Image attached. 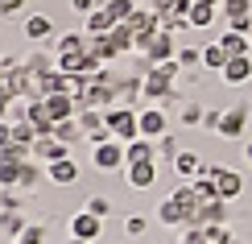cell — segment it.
Returning <instances> with one entry per match:
<instances>
[{
	"instance_id": "cell-15",
	"label": "cell",
	"mask_w": 252,
	"mask_h": 244,
	"mask_svg": "<svg viewBox=\"0 0 252 244\" xmlns=\"http://www.w3.org/2000/svg\"><path fill=\"white\" fill-rule=\"evenodd\" d=\"M124 182L132 190H149L157 182V162H136V166H124Z\"/></svg>"
},
{
	"instance_id": "cell-20",
	"label": "cell",
	"mask_w": 252,
	"mask_h": 244,
	"mask_svg": "<svg viewBox=\"0 0 252 244\" xmlns=\"http://www.w3.org/2000/svg\"><path fill=\"white\" fill-rule=\"evenodd\" d=\"M21 29H25L29 41H46L50 34H54V21H50L46 13H33V17H25V25H21Z\"/></svg>"
},
{
	"instance_id": "cell-26",
	"label": "cell",
	"mask_w": 252,
	"mask_h": 244,
	"mask_svg": "<svg viewBox=\"0 0 252 244\" xmlns=\"http://www.w3.org/2000/svg\"><path fill=\"white\" fill-rule=\"evenodd\" d=\"M54 137H58V141H66V145H79V141H87V133H83L79 116H70V120H58V124H54Z\"/></svg>"
},
{
	"instance_id": "cell-10",
	"label": "cell",
	"mask_w": 252,
	"mask_h": 244,
	"mask_svg": "<svg viewBox=\"0 0 252 244\" xmlns=\"http://www.w3.org/2000/svg\"><path fill=\"white\" fill-rule=\"evenodd\" d=\"M219 79H223L227 87H244V83L252 79V54H236V58H227V67L219 70Z\"/></svg>"
},
{
	"instance_id": "cell-32",
	"label": "cell",
	"mask_w": 252,
	"mask_h": 244,
	"mask_svg": "<svg viewBox=\"0 0 252 244\" xmlns=\"http://www.w3.org/2000/svg\"><path fill=\"white\" fill-rule=\"evenodd\" d=\"M41 174H46V170H37V162H25V166H21V182H17V190H33V186L41 182Z\"/></svg>"
},
{
	"instance_id": "cell-54",
	"label": "cell",
	"mask_w": 252,
	"mask_h": 244,
	"mask_svg": "<svg viewBox=\"0 0 252 244\" xmlns=\"http://www.w3.org/2000/svg\"><path fill=\"white\" fill-rule=\"evenodd\" d=\"M0 79H4V62H0Z\"/></svg>"
},
{
	"instance_id": "cell-24",
	"label": "cell",
	"mask_w": 252,
	"mask_h": 244,
	"mask_svg": "<svg viewBox=\"0 0 252 244\" xmlns=\"http://www.w3.org/2000/svg\"><path fill=\"white\" fill-rule=\"evenodd\" d=\"M62 54H87V34H62L54 41V58Z\"/></svg>"
},
{
	"instance_id": "cell-31",
	"label": "cell",
	"mask_w": 252,
	"mask_h": 244,
	"mask_svg": "<svg viewBox=\"0 0 252 244\" xmlns=\"http://www.w3.org/2000/svg\"><path fill=\"white\" fill-rule=\"evenodd\" d=\"M17 182H21V166L0 157V190H17Z\"/></svg>"
},
{
	"instance_id": "cell-30",
	"label": "cell",
	"mask_w": 252,
	"mask_h": 244,
	"mask_svg": "<svg viewBox=\"0 0 252 244\" xmlns=\"http://www.w3.org/2000/svg\"><path fill=\"white\" fill-rule=\"evenodd\" d=\"M219 13L227 21H240V17H252V0H219Z\"/></svg>"
},
{
	"instance_id": "cell-41",
	"label": "cell",
	"mask_w": 252,
	"mask_h": 244,
	"mask_svg": "<svg viewBox=\"0 0 252 244\" xmlns=\"http://www.w3.org/2000/svg\"><path fill=\"white\" fill-rule=\"evenodd\" d=\"M83 207H87L91 215H99V219H108V215H112V203H108V199H103V195H91V199H87V203H83Z\"/></svg>"
},
{
	"instance_id": "cell-6",
	"label": "cell",
	"mask_w": 252,
	"mask_h": 244,
	"mask_svg": "<svg viewBox=\"0 0 252 244\" xmlns=\"http://www.w3.org/2000/svg\"><path fill=\"white\" fill-rule=\"evenodd\" d=\"M207 178H215V186H219V199H240V190H244V178H240V170L232 166H207Z\"/></svg>"
},
{
	"instance_id": "cell-33",
	"label": "cell",
	"mask_w": 252,
	"mask_h": 244,
	"mask_svg": "<svg viewBox=\"0 0 252 244\" xmlns=\"http://www.w3.org/2000/svg\"><path fill=\"white\" fill-rule=\"evenodd\" d=\"M178 67H182V70L203 67V50H198V46H178Z\"/></svg>"
},
{
	"instance_id": "cell-22",
	"label": "cell",
	"mask_w": 252,
	"mask_h": 244,
	"mask_svg": "<svg viewBox=\"0 0 252 244\" xmlns=\"http://www.w3.org/2000/svg\"><path fill=\"white\" fill-rule=\"evenodd\" d=\"M83 25H87V34L91 37H99V34H112V29H116V17L108 13V8H95V13H87V21H83Z\"/></svg>"
},
{
	"instance_id": "cell-17",
	"label": "cell",
	"mask_w": 252,
	"mask_h": 244,
	"mask_svg": "<svg viewBox=\"0 0 252 244\" xmlns=\"http://www.w3.org/2000/svg\"><path fill=\"white\" fill-rule=\"evenodd\" d=\"M46 178H50L54 186H75V182H79V166L70 162V157H62V162H50V166H46Z\"/></svg>"
},
{
	"instance_id": "cell-42",
	"label": "cell",
	"mask_w": 252,
	"mask_h": 244,
	"mask_svg": "<svg viewBox=\"0 0 252 244\" xmlns=\"http://www.w3.org/2000/svg\"><path fill=\"white\" fill-rule=\"evenodd\" d=\"M124 232H128V236H145V232H149V219L145 215H128L124 219Z\"/></svg>"
},
{
	"instance_id": "cell-35",
	"label": "cell",
	"mask_w": 252,
	"mask_h": 244,
	"mask_svg": "<svg viewBox=\"0 0 252 244\" xmlns=\"http://www.w3.org/2000/svg\"><path fill=\"white\" fill-rule=\"evenodd\" d=\"M103 8H108L116 21H128V17L136 13V0H103Z\"/></svg>"
},
{
	"instance_id": "cell-43",
	"label": "cell",
	"mask_w": 252,
	"mask_h": 244,
	"mask_svg": "<svg viewBox=\"0 0 252 244\" xmlns=\"http://www.w3.org/2000/svg\"><path fill=\"white\" fill-rule=\"evenodd\" d=\"M13 104H17V95L0 83V120H8V112H13Z\"/></svg>"
},
{
	"instance_id": "cell-28",
	"label": "cell",
	"mask_w": 252,
	"mask_h": 244,
	"mask_svg": "<svg viewBox=\"0 0 252 244\" xmlns=\"http://www.w3.org/2000/svg\"><path fill=\"white\" fill-rule=\"evenodd\" d=\"M203 67L207 70H223L227 67V50L219 46V41H207V46H203Z\"/></svg>"
},
{
	"instance_id": "cell-4",
	"label": "cell",
	"mask_w": 252,
	"mask_h": 244,
	"mask_svg": "<svg viewBox=\"0 0 252 244\" xmlns=\"http://www.w3.org/2000/svg\"><path fill=\"white\" fill-rule=\"evenodd\" d=\"M124 141H99V145H91V166L95 170H103V174H112V170H124Z\"/></svg>"
},
{
	"instance_id": "cell-1",
	"label": "cell",
	"mask_w": 252,
	"mask_h": 244,
	"mask_svg": "<svg viewBox=\"0 0 252 244\" xmlns=\"http://www.w3.org/2000/svg\"><path fill=\"white\" fill-rule=\"evenodd\" d=\"M182 75V67H178V58L170 62H157V67H149L141 75V87H145V100L149 104H165L170 100V91H174V79Z\"/></svg>"
},
{
	"instance_id": "cell-7",
	"label": "cell",
	"mask_w": 252,
	"mask_h": 244,
	"mask_svg": "<svg viewBox=\"0 0 252 244\" xmlns=\"http://www.w3.org/2000/svg\"><path fill=\"white\" fill-rule=\"evenodd\" d=\"M79 124H83V133H87V141H91V145L112 141V129H108V120H103V112H99V108H79Z\"/></svg>"
},
{
	"instance_id": "cell-27",
	"label": "cell",
	"mask_w": 252,
	"mask_h": 244,
	"mask_svg": "<svg viewBox=\"0 0 252 244\" xmlns=\"http://www.w3.org/2000/svg\"><path fill=\"white\" fill-rule=\"evenodd\" d=\"M0 232H4V236H13V240L25 232V219H21L17 207H0Z\"/></svg>"
},
{
	"instance_id": "cell-53",
	"label": "cell",
	"mask_w": 252,
	"mask_h": 244,
	"mask_svg": "<svg viewBox=\"0 0 252 244\" xmlns=\"http://www.w3.org/2000/svg\"><path fill=\"white\" fill-rule=\"evenodd\" d=\"M70 244H91V240H79V236H70Z\"/></svg>"
},
{
	"instance_id": "cell-13",
	"label": "cell",
	"mask_w": 252,
	"mask_h": 244,
	"mask_svg": "<svg viewBox=\"0 0 252 244\" xmlns=\"http://www.w3.org/2000/svg\"><path fill=\"white\" fill-rule=\"evenodd\" d=\"M62 157H70V145L58 141V137H37L33 141V162H62Z\"/></svg>"
},
{
	"instance_id": "cell-2",
	"label": "cell",
	"mask_w": 252,
	"mask_h": 244,
	"mask_svg": "<svg viewBox=\"0 0 252 244\" xmlns=\"http://www.w3.org/2000/svg\"><path fill=\"white\" fill-rule=\"evenodd\" d=\"M103 120H108V129L116 141H136L141 137V116H136V108H128V104H116V108H108L103 112Z\"/></svg>"
},
{
	"instance_id": "cell-23",
	"label": "cell",
	"mask_w": 252,
	"mask_h": 244,
	"mask_svg": "<svg viewBox=\"0 0 252 244\" xmlns=\"http://www.w3.org/2000/svg\"><path fill=\"white\" fill-rule=\"evenodd\" d=\"M112 46H116V54H132L136 50V34H132V25L128 21H116V29H112Z\"/></svg>"
},
{
	"instance_id": "cell-36",
	"label": "cell",
	"mask_w": 252,
	"mask_h": 244,
	"mask_svg": "<svg viewBox=\"0 0 252 244\" xmlns=\"http://www.w3.org/2000/svg\"><path fill=\"white\" fill-rule=\"evenodd\" d=\"M174 199H178V203L186 207V215H194V207H198V195H194V182H182V186L174 190Z\"/></svg>"
},
{
	"instance_id": "cell-44",
	"label": "cell",
	"mask_w": 252,
	"mask_h": 244,
	"mask_svg": "<svg viewBox=\"0 0 252 244\" xmlns=\"http://www.w3.org/2000/svg\"><path fill=\"white\" fill-rule=\"evenodd\" d=\"M174 244H207V236H203V228H186Z\"/></svg>"
},
{
	"instance_id": "cell-48",
	"label": "cell",
	"mask_w": 252,
	"mask_h": 244,
	"mask_svg": "<svg viewBox=\"0 0 252 244\" xmlns=\"http://www.w3.org/2000/svg\"><path fill=\"white\" fill-rule=\"evenodd\" d=\"M13 145V120H0V149Z\"/></svg>"
},
{
	"instance_id": "cell-25",
	"label": "cell",
	"mask_w": 252,
	"mask_h": 244,
	"mask_svg": "<svg viewBox=\"0 0 252 244\" xmlns=\"http://www.w3.org/2000/svg\"><path fill=\"white\" fill-rule=\"evenodd\" d=\"M219 46L227 50V58H236V54H252V37H248V34H236V29H227V34L219 37Z\"/></svg>"
},
{
	"instance_id": "cell-39",
	"label": "cell",
	"mask_w": 252,
	"mask_h": 244,
	"mask_svg": "<svg viewBox=\"0 0 252 244\" xmlns=\"http://www.w3.org/2000/svg\"><path fill=\"white\" fill-rule=\"evenodd\" d=\"M203 236H207V244H232V240H236L227 224H211V228H203Z\"/></svg>"
},
{
	"instance_id": "cell-38",
	"label": "cell",
	"mask_w": 252,
	"mask_h": 244,
	"mask_svg": "<svg viewBox=\"0 0 252 244\" xmlns=\"http://www.w3.org/2000/svg\"><path fill=\"white\" fill-rule=\"evenodd\" d=\"M13 141H17V145H33V141H37V129H33L29 120H13Z\"/></svg>"
},
{
	"instance_id": "cell-9",
	"label": "cell",
	"mask_w": 252,
	"mask_h": 244,
	"mask_svg": "<svg viewBox=\"0 0 252 244\" xmlns=\"http://www.w3.org/2000/svg\"><path fill=\"white\" fill-rule=\"evenodd\" d=\"M70 236H79V240H99V236H103V219L91 215L87 207L75 211V215H70Z\"/></svg>"
},
{
	"instance_id": "cell-40",
	"label": "cell",
	"mask_w": 252,
	"mask_h": 244,
	"mask_svg": "<svg viewBox=\"0 0 252 244\" xmlns=\"http://www.w3.org/2000/svg\"><path fill=\"white\" fill-rule=\"evenodd\" d=\"M178 153H182V149H178L174 137H157V157H165V162L174 166V157H178Z\"/></svg>"
},
{
	"instance_id": "cell-50",
	"label": "cell",
	"mask_w": 252,
	"mask_h": 244,
	"mask_svg": "<svg viewBox=\"0 0 252 244\" xmlns=\"http://www.w3.org/2000/svg\"><path fill=\"white\" fill-rule=\"evenodd\" d=\"M182 124H203V108H182Z\"/></svg>"
},
{
	"instance_id": "cell-11",
	"label": "cell",
	"mask_w": 252,
	"mask_h": 244,
	"mask_svg": "<svg viewBox=\"0 0 252 244\" xmlns=\"http://www.w3.org/2000/svg\"><path fill=\"white\" fill-rule=\"evenodd\" d=\"M41 104H46V112H50V120H70V116H79V100H75V95H70V91H58V95H46V100H41Z\"/></svg>"
},
{
	"instance_id": "cell-19",
	"label": "cell",
	"mask_w": 252,
	"mask_h": 244,
	"mask_svg": "<svg viewBox=\"0 0 252 244\" xmlns=\"http://www.w3.org/2000/svg\"><path fill=\"white\" fill-rule=\"evenodd\" d=\"M124 157H128L124 166H136V162H157V141H145V137H136V141H128V145H124Z\"/></svg>"
},
{
	"instance_id": "cell-51",
	"label": "cell",
	"mask_w": 252,
	"mask_h": 244,
	"mask_svg": "<svg viewBox=\"0 0 252 244\" xmlns=\"http://www.w3.org/2000/svg\"><path fill=\"white\" fill-rule=\"evenodd\" d=\"M13 244H41V240H25V236H17V240H13Z\"/></svg>"
},
{
	"instance_id": "cell-34",
	"label": "cell",
	"mask_w": 252,
	"mask_h": 244,
	"mask_svg": "<svg viewBox=\"0 0 252 244\" xmlns=\"http://www.w3.org/2000/svg\"><path fill=\"white\" fill-rule=\"evenodd\" d=\"M194 195H198V203H211V199H219V186H215V178H194Z\"/></svg>"
},
{
	"instance_id": "cell-47",
	"label": "cell",
	"mask_w": 252,
	"mask_h": 244,
	"mask_svg": "<svg viewBox=\"0 0 252 244\" xmlns=\"http://www.w3.org/2000/svg\"><path fill=\"white\" fill-rule=\"evenodd\" d=\"M70 8H75L79 17H87V13H95V8H99V0H70Z\"/></svg>"
},
{
	"instance_id": "cell-46",
	"label": "cell",
	"mask_w": 252,
	"mask_h": 244,
	"mask_svg": "<svg viewBox=\"0 0 252 244\" xmlns=\"http://www.w3.org/2000/svg\"><path fill=\"white\" fill-rule=\"evenodd\" d=\"M141 8H153V13H170L174 8V0H136Z\"/></svg>"
},
{
	"instance_id": "cell-16",
	"label": "cell",
	"mask_w": 252,
	"mask_h": 244,
	"mask_svg": "<svg viewBox=\"0 0 252 244\" xmlns=\"http://www.w3.org/2000/svg\"><path fill=\"white\" fill-rule=\"evenodd\" d=\"M157 219H161L165 228H186V224H190V215H186V207L178 203L174 195H170V199H161V203H157Z\"/></svg>"
},
{
	"instance_id": "cell-37",
	"label": "cell",
	"mask_w": 252,
	"mask_h": 244,
	"mask_svg": "<svg viewBox=\"0 0 252 244\" xmlns=\"http://www.w3.org/2000/svg\"><path fill=\"white\" fill-rule=\"evenodd\" d=\"M25 67L33 70V75H46V70H54V67H58V58H54V54H29V58H25Z\"/></svg>"
},
{
	"instance_id": "cell-12",
	"label": "cell",
	"mask_w": 252,
	"mask_h": 244,
	"mask_svg": "<svg viewBox=\"0 0 252 244\" xmlns=\"http://www.w3.org/2000/svg\"><path fill=\"white\" fill-rule=\"evenodd\" d=\"M248 129V104H236V108H227L223 112V120H219V137H227V141H236L240 133Z\"/></svg>"
},
{
	"instance_id": "cell-18",
	"label": "cell",
	"mask_w": 252,
	"mask_h": 244,
	"mask_svg": "<svg viewBox=\"0 0 252 244\" xmlns=\"http://www.w3.org/2000/svg\"><path fill=\"white\" fill-rule=\"evenodd\" d=\"M128 25H132V34H136V37H153L157 29H161V21H157L153 8H141V4H136V13L128 17Z\"/></svg>"
},
{
	"instance_id": "cell-5",
	"label": "cell",
	"mask_w": 252,
	"mask_h": 244,
	"mask_svg": "<svg viewBox=\"0 0 252 244\" xmlns=\"http://www.w3.org/2000/svg\"><path fill=\"white\" fill-rule=\"evenodd\" d=\"M227 215H232V203L227 199H211V203H198L190 224L186 228H211V224H227Z\"/></svg>"
},
{
	"instance_id": "cell-3",
	"label": "cell",
	"mask_w": 252,
	"mask_h": 244,
	"mask_svg": "<svg viewBox=\"0 0 252 244\" xmlns=\"http://www.w3.org/2000/svg\"><path fill=\"white\" fill-rule=\"evenodd\" d=\"M136 54H145V62H170V58H178V41H174V34H165V29H157L153 37H136Z\"/></svg>"
},
{
	"instance_id": "cell-29",
	"label": "cell",
	"mask_w": 252,
	"mask_h": 244,
	"mask_svg": "<svg viewBox=\"0 0 252 244\" xmlns=\"http://www.w3.org/2000/svg\"><path fill=\"white\" fill-rule=\"evenodd\" d=\"M215 21V4H207V0H194L190 8V29H207Z\"/></svg>"
},
{
	"instance_id": "cell-49",
	"label": "cell",
	"mask_w": 252,
	"mask_h": 244,
	"mask_svg": "<svg viewBox=\"0 0 252 244\" xmlns=\"http://www.w3.org/2000/svg\"><path fill=\"white\" fill-rule=\"evenodd\" d=\"M25 0H0V17H17Z\"/></svg>"
},
{
	"instance_id": "cell-21",
	"label": "cell",
	"mask_w": 252,
	"mask_h": 244,
	"mask_svg": "<svg viewBox=\"0 0 252 244\" xmlns=\"http://www.w3.org/2000/svg\"><path fill=\"white\" fill-rule=\"evenodd\" d=\"M87 54L95 58L99 67H103V62H112V58H120V54H116V46H112V37H108V34H99V37H91V34H87Z\"/></svg>"
},
{
	"instance_id": "cell-14",
	"label": "cell",
	"mask_w": 252,
	"mask_h": 244,
	"mask_svg": "<svg viewBox=\"0 0 252 244\" xmlns=\"http://www.w3.org/2000/svg\"><path fill=\"white\" fill-rule=\"evenodd\" d=\"M174 174L182 178V182H194V178H203V174H207V162H203V157H198V153L182 149V153L174 157Z\"/></svg>"
},
{
	"instance_id": "cell-8",
	"label": "cell",
	"mask_w": 252,
	"mask_h": 244,
	"mask_svg": "<svg viewBox=\"0 0 252 244\" xmlns=\"http://www.w3.org/2000/svg\"><path fill=\"white\" fill-rule=\"evenodd\" d=\"M136 116H141V137L145 141L165 137V104H149V108H141Z\"/></svg>"
},
{
	"instance_id": "cell-52",
	"label": "cell",
	"mask_w": 252,
	"mask_h": 244,
	"mask_svg": "<svg viewBox=\"0 0 252 244\" xmlns=\"http://www.w3.org/2000/svg\"><path fill=\"white\" fill-rule=\"evenodd\" d=\"M244 157H248V166H252V141H248V149H244Z\"/></svg>"
},
{
	"instance_id": "cell-45",
	"label": "cell",
	"mask_w": 252,
	"mask_h": 244,
	"mask_svg": "<svg viewBox=\"0 0 252 244\" xmlns=\"http://www.w3.org/2000/svg\"><path fill=\"white\" fill-rule=\"evenodd\" d=\"M219 120H223L219 108H203V129H219Z\"/></svg>"
},
{
	"instance_id": "cell-55",
	"label": "cell",
	"mask_w": 252,
	"mask_h": 244,
	"mask_svg": "<svg viewBox=\"0 0 252 244\" xmlns=\"http://www.w3.org/2000/svg\"><path fill=\"white\" fill-rule=\"evenodd\" d=\"M207 4H219V0H207Z\"/></svg>"
}]
</instances>
